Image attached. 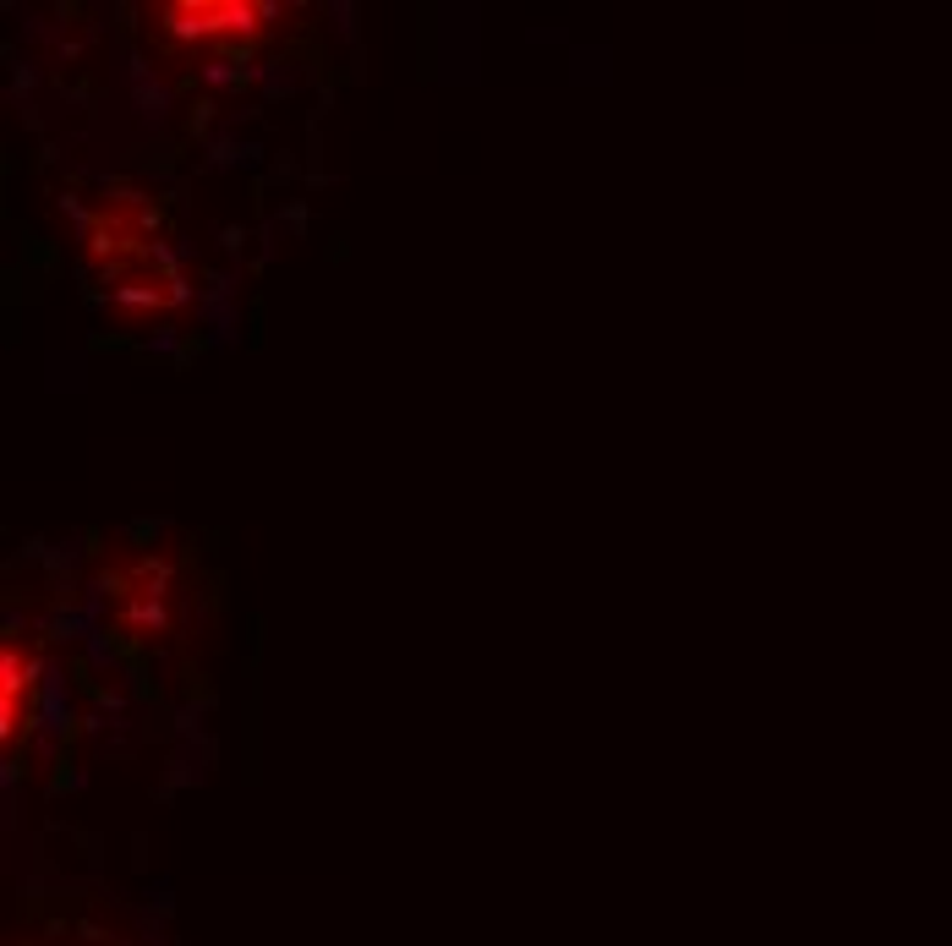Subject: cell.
Returning a JSON list of instances; mask_svg holds the SVG:
<instances>
[{
	"instance_id": "6da1fadb",
	"label": "cell",
	"mask_w": 952,
	"mask_h": 946,
	"mask_svg": "<svg viewBox=\"0 0 952 946\" xmlns=\"http://www.w3.org/2000/svg\"><path fill=\"white\" fill-rule=\"evenodd\" d=\"M33 689H39L33 651L17 635H6V646H0V739H6V755H17L22 733L33 728Z\"/></svg>"
}]
</instances>
